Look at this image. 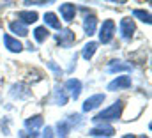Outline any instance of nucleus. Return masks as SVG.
Here are the masks:
<instances>
[{"label":"nucleus","mask_w":152,"mask_h":138,"mask_svg":"<svg viewBox=\"0 0 152 138\" xmlns=\"http://www.w3.org/2000/svg\"><path fill=\"white\" fill-rule=\"evenodd\" d=\"M122 110H124V101H115L112 106L104 108L103 112H99L92 120L94 122H112V120H118L120 115H122Z\"/></svg>","instance_id":"obj_1"},{"label":"nucleus","mask_w":152,"mask_h":138,"mask_svg":"<svg viewBox=\"0 0 152 138\" xmlns=\"http://www.w3.org/2000/svg\"><path fill=\"white\" fill-rule=\"evenodd\" d=\"M113 35H115V21L113 20H104L101 29H99V41L103 44H108L113 41Z\"/></svg>","instance_id":"obj_2"},{"label":"nucleus","mask_w":152,"mask_h":138,"mask_svg":"<svg viewBox=\"0 0 152 138\" xmlns=\"http://www.w3.org/2000/svg\"><path fill=\"white\" fill-rule=\"evenodd\" d=\"M55 41H57L62 48H71L76 41V35L71 29H60L58 34L55 35Z\"/></svg>","instance_id":"obj_3"},{"label":"nucleus","mask_w":152,"mask_h":138,"mask_svg":"<svg viewBox=\"0 0 152 138\" xmlns=\"http://www.w3.org/2000/svg\"><path fill=\"white\" fill-rule=\"evenodd\" d=\"M118 30H120V37L124 41H131V37L136 30V25H134V20L131 18H122L120 20V25H118Z\"/></svg>","instance_id":"obj_4"},{"label":"nucleus","mask_w":152,"mask_h":138,"mask_svg":"<svg viewBox=\"0 0 152 138\" xmlns=\"http://www.w3.org/2000/svg\"><path fill=\"white\" fill-rule=\"evenodd\" d=\"M131 76H127V74H120V76H117L115 80H112L110 83H108V90H112V92H115V90H124V89H129L131 87Z\"/></svg>","instance_id":"obj_5"},{"label":"nucleus","mask_w":152,"mask_h":138,"mask_svg":"<svg viewBox=\"0 0 152 138\" xmlns=\"http://www.w3.org/2000/svg\"><path fill=\"white\" fill-rule=\"evenodd\" d=\"M115 135V129L112 126H106V124H101L97 128H92L88 131V137L92 138H112Z\"/></svg>","instance_id":"obj_6"},{"label":"nucleus","mask_w":152,"mask_h":138,"mask_svg":"<svg viewBox=\"0 0 152 138\" xmlns=\"http://www.w3.org/2000/svg\"><path fill=\"white\" fill-rule=\"evenodd\" d=\"M103 103H104V94H94V96H90V98L85 99L81 110H83V112H92V110L99 108Z\"/></svg>","instance_id":"obj_7"},{"label":"nucleus","mask_w":152,"mask_h":138,"mask_svg":"<svg viewBox=\"0 0 152 138\" xmlns=\"http://www.w3.org/2000/svg\"><path fill=\"white\" fill-rule=\"evenodd\" d=\"M62 89H64V90H67V92H69V96H71L73 99H78V98H80V94H81V81H80L78 78H69Z\"/></svg>","instance_id":"obj_8"},{"label":"nucleus","mask_w":152,"mask_h":138,"mask_svg":"<svg viewBox=\"0 0 152 138\" xmlns=\"http://www.w3.org/2000/svg\"><path fill=\"white\" fill-rule=\"evenodd\" d=\"M11 96L14 99H27V98H30L28 85H25V83H14L11 87Z\"/></svg>","instance_id":"obj_9"},{"label":"nucleus","mask_w":152,"mask_h":138,"mask_svg":"<svg viewBox=\"0 0 152 138\" xmlns=\"http://www.w3.org/2000/svg\"><path fill=\"white\" fill-rule=\"evenodd\" d=\"M60 16L64 21H73L76 16V5L71 2H66V4H60Z\"/></svg>","instance_id":"obj_10"},{"label":"nucleus","mask_w":152,"mask_h":138,"mask_svg":"<svg viewBox=\"0 0 152 138\" xmlns=\"http://www.w3.org/2000/svg\"><path fill=\"white\" fill-rule=\"evenodd\" d=\"M4 44H5V48H7L9 51H12V53H20V51L23 50V44H21L18 39H14L12 35H9V34L4 35Z\"/></svg>","instance_id":"obj_11"},{"label":"nucleus","mask_w":152,"mask_h":138,"mask_svg":"<svg viewBox=\"0 0 152 138\" xmlns=\"http://www.w3.org/2000/svg\"><path fill=\"white\" fill-rule=\"evenodd\" d=\"M37 12L36 11H20L18 12V21L20 23H23L25 27L27 25H30V23H36L37 21Z\"/></svg>","instance_id":"obj_12"},{"label":"nucleus","mask_w":152,"mask_h":138,"mask_svg":"<svg viewBox=\"0 0 152 138\" xmlns=\"http://www.w3.org/2000/svg\"><path fill=\"white\" fill-rule=\"evenodd\" d=\"M96 29H97V18H96L94 14L87 16V18L83 20V30H85V34L90 37V35L96 34Z\"/></svg>","instance_id":"obj_13"},{"label":"nucleus","mask_w":152,"mask_h":138,"mask_svg":"<svg viewBox=\"0 0 152 138\" xmlns=\"http://www.w3.org/2000/svg\"><path fill=\"white\" fill-rule=\"evenodd\" d=\"M57 129H58V138H67L69 131L73 129V120L71 119H62L57 124Z\"/></svg>","instance_id":"obj_14"},{"label":"nucleus","mask_w":152,"mask_h":138,"mask_svg":"<svg viewBox=\"0 0 152 138\" xmlns=\"http://www.w3.org/2000/svg\"><path fill=\"white\" fill-rule=\"evenodd\" d=\"M51 103L53 104H66L67 103V92L62 89V87H55L53 90V96H51Z\"/></svg>","instance_id":"obj_15"},{"label":"nucleus","mask_w":152,"mask_h":138,"mask_svg":"<svg viewBox=\"0 0 152 138\" xmlns=\"http://www.w3.org/2000/svg\"><path fill=\"white\" fill-rule=\"evenodd\" d=\"M106 71L108 73H127V71H131V66L122 64V60H112L106 66Z\"/></svg>","instance_id":"obj_16"},{"label":"nucleus","mask_w":152,"mask_h":138,"mask_svg":"<svg viewBox=\"0 0 152 138\" xmlns=\"http://www.w3.org/2000/svg\"><path fill=\"white\" fill-rule=\"evenodd\" d=\"M97 43L96 41H90V43H87L85 46H83V50H81V57L85 59V60H90L92 57H94V53L97 51Z\"/></svg>","instance_id":"obj_17"},{"label":"nucleus","mask_w":152,"mask_h":138,"mask_svg":"<svg viewBox=\"0 0 152 138\" xmlns=\"http://www.w3.org/2000/svg\"><path fill=\"white\" fill-rule=\"evenodd\" d=\"M41 126H42V115H34V117H28L25 120V128L30 131H37Z\"/></svg>","instance_id":"obj_18"},{"label":"nucleus","mask_w":152,"mask_h":138,"mask_svg":"<svg viewBox=\"0 0 152 138\" xmlns=\"http://www.w3.org/2000/svg\"><path fill=\"white\" fill-rule=\"evenodd\" d=\"M44 23H46L48 27H51V29H57V30L62 29V27H60V20H58V16H57L55 12H46V14H44Z\"/></svg>","instance_id":"obj_19"},{"label":"nucleus","mask_w":152,"mask_h":138,"mask_svg":"<svg viewBox=\"0 0 152 138\" xmlns=\"http://www.w3.org/2000/svg\"><path fill=\"white\" fill-rule=\"evenodd\" d=\"M9 30H11L12 34L21 35V37L28 35V29H27L23 23H20V21H11V23H9Z\"/></svg>","instance_id":"obj_20"},{"label":"nucleus","mask_w":152,"mask_h":138,"mask_svg":"<svg viewBox=\"0 0 152 138\" xmlns=\"http://www.w3.org/2000/svg\"><path fill=\"white\" fill-rule=\"evenodd\" d=\"M34 39L37 41V43H44L46 39H48V35H50V32H48V29L46 27H37V29H34Z\"/></svg>","instance_id":"obj_21"},{"label":"nucleus","mask_w":152,"mask_h":138,"mask_svg":"<svg viewBox=\"0 0 152 138\" xmlns=\"http://www.w3.org/2000/svg\"><path fill=\"white\" fill-rule=\"evenodd\" d=\"M133 16L134 18H138V20H142L143 23H147V25H151L152 20H151V12L149 11H143V9H134L133 11Z\"/></svg>","instance_id":"obj_22"},{"label":"nucleus","mask_w":152,"mask_h":138,"mask_svg":"<svg viewBox=\"0 0 152 138\" xmlns=\"http://www.w3.org/2000/svg\"><path fill=\"white\" fill-rule=\"evenodd\" d=\"M37 131H20V138H37Z\"/></svg>","instance_id":"obj_23"},{"label":"nucleus","mask_w":152,"mask_h":138,"mask_svg":"<svg viewBox=\"0 0 152 138\" xmlns=\"http://www.w3.org/2000/svg\"><path fill=\"white\" fill-rule=\"evenodd\" d=\"M48 68H50V69H53V71H55L57 74H62V69L58 68V66H55L53 62H48Z\"/></svg>","instance_id":"obj_24"},{"label":"nucleus","mask_w":152,"mask_h":138,"mask_svg":"<svg viewBox=\"0 0 152 138\" xmlns=\"http://www.w3.org/2000/svg\"><path fill=\"white\" fill-rule=\"evenodd\" d=\"M46 4H50V2H44V0H41V2H25V5H46Z\"/></svg>","instance_id":"obj_25"},{"label":"nucleus","mask_w":152,"mask_h":138,"mask_svg":"<svg viewBox=\"0 0 152 138\" xmlns=\"http://www.w3.org/2000/svg\"><path fill=\"white\" fill-rule=\"evenodd\" d=\"M42 138H53V129H51V128H46V131H44Z\"/></svg>","instance_id":"obj_26"},{"label":"nucleus","mask_w":152,"mask_h":138,"mask_svg":"<svg viewBox=\"0 0 152 138\" xmlns=\"http://www.w3.org/2000/svg\"><path fill=\"white\" fill-rule=\"evenodd\" d=\"M122 138H136L134 135H126V137H122Z\"/></svg>","instance_id":"obj_27"},{"label":"nucleus","mask_w":152,"mask_h":138,"mask_svg":"<svg viewBox=\"0 0 152 138\" xmlns=\"http://www.w3.org/2000/svg\"><path fill=\"white\" fill-rule=\"evenodd\" d=\"M142 138H149V137H142Z\"/></svg>","instance_id":"obj_28"}]
</instances>
